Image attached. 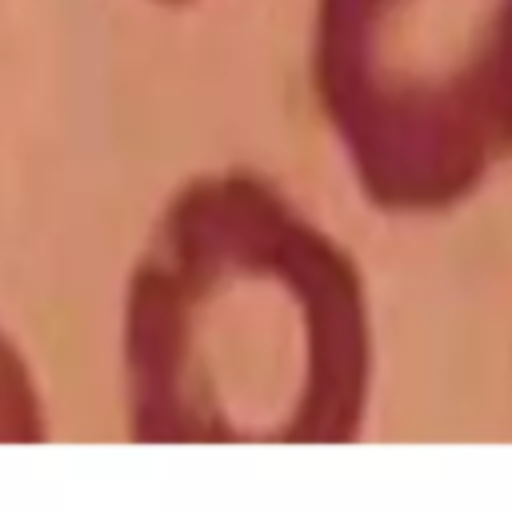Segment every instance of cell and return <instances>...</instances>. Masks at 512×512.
<instances>
[{
    "mask_svg": "<svg viewBox=\"0 0 512 512\" xmlns=\"http://www.w3.org/2000/svg\"><path fill=\"white\" fill-rule=\"evenodd\" d=\"M136 444H352L372 388L356 260L256 172H204L156 216L120 324Z\"/></svg>",
    "mask_w": 512,
    "mask_h": 512,
    "instance_id": "obj_1",
    "label": "cell"
},
{
    "mask_svg": "<svg viewBox=\"0 0 512 512\" xmlns=\"http://www.w3.org/2000/svg\"><path fill=\"white\" fill-rule=\"evenodd\" d=\"M316 104L384 212H444L512 160V0H316Z\"/></svg>",
    "mask_w": 512,
    "mask_h": 512,
    "instance_id": "obj_2",
    "label": "cell"
},
{
    "mask_svg": "<svg viewBox=\"0 0 512 512\" xmlns=\"http://www.w3.org/2000/svg\"><path fill=\"white\" fill-rule=\"evenodd\" d=\"M48 440V408L24 352L0 332V444Z\"/></svg>",
    "mask_w": 512,
    "mask_h": 512,
    "instance_id": "obj_3",
    "label": "cell"
},
{
    "mask_svg": "<svg viewBox=\"0 0 512 512\" xmlns=\"http://www.w3.org/2000/svg\"><path fill=\"white\" fill-rule=\"evenodd\" d=\"M164 4H184V0H164Z\"/></svg>",
    "mask_w": 512,
    "mask_h": 512,
    "instance_id": "obj_4",
    "label": "cell"
}]
</instances>
